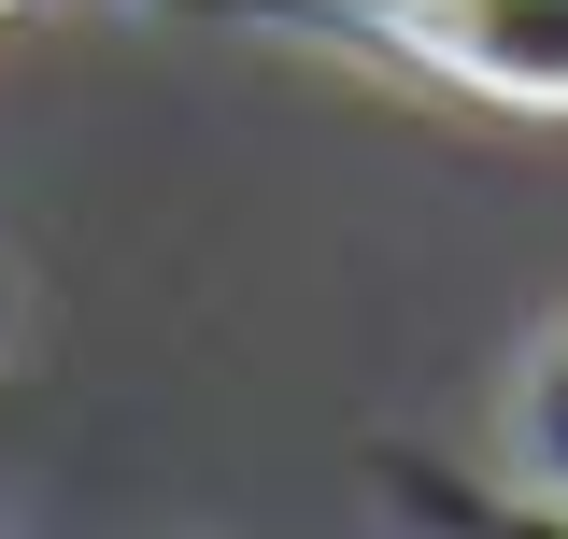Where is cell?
Listing matches in <instances>:
<instances>
[{"mask_svg": "<svg viewBox=\"0 0 568 539\" xmlns=\"http://www.w3.org/2000/svg\"><path fill=\"white\" fill-rule=\"evenodd\" d=\"M114 14L355 58L440 100H497V114H568V0H114Z\"/></svg>", "mask_w": 568, "mask_h": 539, "instance_id": "6da1fadb", "label": "cell"}, {"mask_svg": "<svg viewBox=\"0 0 568 539\" xmlns=\"http://www.w3.org/2000/svg\"><path fill=\"white\" fill-rule=\"evenodd\" d=\"M497 455H511L526 497L568 511V313H540L526 355H511V384H497Z\"/></svg>", "mask_w": 568, "mask_h": 539, "instance_id": "7a4b0ae2", "label": "cell"}, {"mask_svg": "<svg viewBox=\"0 0 568 539\" xmlns=\"http://www.w3.org/2000/svg\"><path fill=\"white\" fill-rule=\"evenodd\" d=\"M369 482H384L426 539H568V511L526 497V482H455V469H426V455H369Z\"/></svg>", "mask_w": 568, "mask_h": 539, "instance_id": "3957f363", "label": "cell"}, {"mask_svg": "<svg viewBox=\"0 0 568 539\" xmlns=\"http://www.w3.org/2000/svg\"><path fill=\"white\" fill-rule=\"evenodd\" d=\"M0 14H14V0H0Z\"/></svg>", "mask_w": 568, "mask_h": 539, "instance_id": "277c9868", "label": "cell"}]
</instances>
